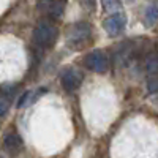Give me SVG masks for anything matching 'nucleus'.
Listing matches in <instances>:
<instances>
[{"label": "nucleus", "mask_w": 158, "mask_h": 158, "mask_svg": "<svg viewBox=\"0 0 158 158\" xmlns=\"http://www.w3.org/2000/svg\"><path fill=\"white\" fill-rule=\"evenodd\" d=\"M59 30L51 22H40L33 29V41L41 48H51L57 41Z\"/></svg>", "instance_id": "nucleus-1"}, {"label": "nucleus", "mask_w": 158, "mask_h": 158, "mask_svg": "<svg viewBox=\"0 0 158 158\" xmlns=\"http://www.w3.org/2000/svg\"><path fill=\"white\" fill-rule=\"evenodd\" d=\"M92 36V27L87 22H77L68 32V44L73 48L84 46Z\"/></svg>", "instance_id": "nucleus-2"}, {"label": "nucleus", "mask_w": 158, "mask_h": 158, "mask_svg": "<svg viewBox=\"0 0 158 158\" xmlns=\"http://www.w3.org/2000/svg\"><path fill=\"white\" fill-rule=\"evenodd\" d=\"M85 67L95 73H104L109 68V59L108 54L101 49L92 51L90 54L85 57Z\"/></svg>", "instance_id": "nucleus-3"}, {"label": "nucleus", "mask_w": 158, "mask_h": 158, "mask_svg": "<svg viewBox=\"0 0 158 158\" xmlns=\"http://www.w3.org/2000/svg\"><path fill=\"white\" fill-rule=\"evenodd\" d=\"M125 25H127V15L122 13V11L115 13V15H111L103 22L104 30H106L108 35H111V36H115L118 33H122V30L125 29Z\"/></svg>", "instance_id": "nucleus-4"}, {"label": "nucleus", "mask_w": 158, "mask_h": 158, "mask_svg": "<svg viewBox=\"0 0 158 158\" xmlns=\"http://www.w3.org/2000/svg\"><path fill=\"white\" fill-rule=\"evenodd\" d=\"M82 73L76 70V68H68L62 73V77H60V82H62V87L68 92H74L81 87L82 84Z\"/></svg>", "instance_id": "nucleus-5"}, {"label": "nucleus", "mask_w": 158, "mask_h": 158, "mask_svg": "<svg viewBox=\"0 0 158 158\" xmlns=\"http://www.w3.org/2000/svg\"><path fill=\"white\" fill-rule=\"evenodd\" d=\"M38 8L44 10V13H48V15L54 19L62 18L63 13H65V3L63 2H44V3H40Z\"/></svg>", "instance_id": "nucleus-6"}, {"label": "nucleus", "mask_w": 158, "mask_h": 158, "mask_svg": "<svg viewBox=\"0 0 158 158\" xmlns=\"http://www.w3.org/2000/svg\"><path fill=\"white\" fill-rule=\"evenodd\" d=\"M5 147L8 152L11 153H18L21 149H22V139L19 135L16 133H10L5 136Z\"/></svg>", "instance_id": "nucleus-7"}, {"label": "nucleus", "mask_w": 158, "mask_h": 158, "mask_svg": "<svg viewBox=\"0 0 158 158\" xmlns=\"http://www.w3.org/2000/svg\"><path fill=\"white\" fill-rule=\"evenodd\" d=\"M158 21V6L156 5H149L144 11V24L147 27H152V25Z\"/></svg>", "instance_id": "nucleus-8"}, {"label": "nucleus", "mask_w": 158, "mask_h": 158, "mask_svg": "<svg viewBox=\"0 0 158 158\" xmlns=\"http://www.w3.org/2000/svg\"><path fill=\"white\" fill-rule=\"evenodd\" d=\"M144 68L149 76H158V56L150 54L144 62Z\"/></svg>", "instance_id": "nucleus-9"}, {"label": "nucleus", "mask_w": 158, "mask_h": 158, "mask_svg": "<svg viewBox=\"0 0 158 158\" xmlns=\"http://www.w3.org/2000/svg\"><path fill=\"white\" fill-rule=\"evenodd\" d=\"M103 5V8L106 10V13H118L120 11V8H122V5H120V2H114V0H104V2L101 3Z\"/></svg>", "instance_id": "nucleus-10"}, {"label": "nucleus", "mask_w": 158, "mask_h": 158, "mask_svg": "<svg viewBox=\"0 0 158 158\" xmlns=\"http://www.w3.org/2000/svg\"><path fill=\"white\" fill-rule=\"evenodd\" d=\"M15 92H16V85L15 84H3L2 87H0V97L11 100L13 95H15Z\"/></svg>", "instance_id": "nucleus-11"}, {"label": "nucleus", "mask_w": 158, "mask_h": 158, "mask_svg": "<svg viewBox=\"0 0 158 158\" xmlns=\"http://www.w3.org/2000/svg\"><path fill=\"white\" fill-rule=\"evenodd\" d=\"M147 90H149V94H156L158 92V76H149Z\"/></svg>", "instance_id": "nucleus-12"}, {"label": "nucleus", "mask_w": 158, "mask_h": 158, "mask_svg": "<svg viewBox=\"0 0 158 158\" xmlns=\"http://www.w3.org/2000/svg\"><path fill=\"white\" fill-rule=\"evenodd\" d=\"M33 92H25V94L19 98V103H18V108H22V106H25V104H30V103H33Z\"/></svg>", "instance_id": "nucleus-13"}, {"label": "nucleus", "mask_w": 158, "mask_h": 158, "mask_svg": "<svg viewBox=\"0 0 158 158\" xmlns=\"http://www.w3.org/2000/svg\"><path fill=\"white\" fill-rule=\"evenodd\" d=\"M8 108H10V100L0 97V114H5L8 111Z\"/></svg>", "instance_id": "nucleus-14"}, {"label": "nucleus", "mask_w": 158, "mask_h": 158, "mask_svg": "<svg viewBox=\"0 0 158 158\" xmlns=\"http://www.w3.org/2000/svg\"><path fill=\"white\" fill-rule=\"evenodd\" d=\"M0 158H2V156H0Z\"/></svg>", "instance_id": "nucleus-15"}]
</instances>
